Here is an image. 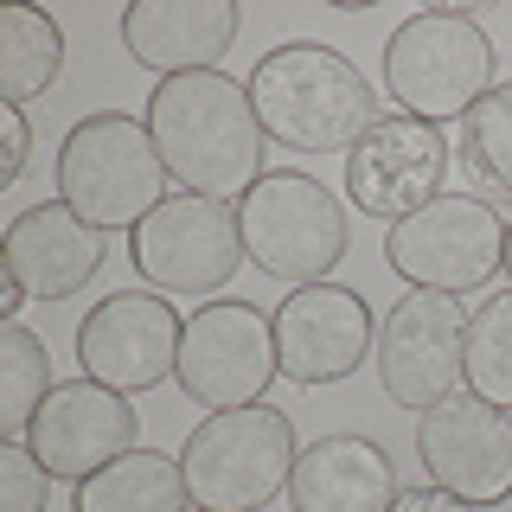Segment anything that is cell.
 <instances>
[{
  "instance_id": "6da1fadb",
  "label": "cell",
  "mask_w": 512,
  "mask_h": 512,
  "mask_svg": "<svg viewBox=\"0 0 512 512\" xmlns=\"http://www.w3.org/2000/svg\"><path fill=\"white\" fill-rule=\"evenodd\" d=\"M148 135L167 173L180 180L192 199L212 205H244L256 180H263V122L256 103L237 77L224 71H192V77H167L148 96Z\"/></svg>"
},
{
  "instance_id": "7a4b0ae2",
  "label": "cell",
  "mask_w": 512,
  "mask_h": 512,
  "mask_svg": "<svg viewBox=\"0 0 512 512\" xmlns=\"http://www.w3.org/2000/svg\"><path fill=\"white\" fill-rule=\"evenodd\" d=\"M244 90L256 103L263 135L295 154H346L365 128L384 122L365 71L320 39H288L269 58H256Z\"/></svg>"
},
{
  "instance_id": "3957f363",
  "label": "cell",
  "mask_w": 512,
  "mask_h": 512,
  "mask_svg": "<svg viewBox=\"0 0 512 512\" xmlns=\"http://www.w3.org/2000/svg\"><path fill=\"white\" fill-rule=\"evenodd\" d=\"M167 160H160L148 116L96 109L58 141V205H71L96 231H135L154 205H167Z\"/></svg>"
},
{
  "instance_id": "277c9868",
  "label": "cell",
  "mask_w": 512,
  "mask_h": 512,
  "mask_svg": "<svg viewBox=\"0 0 512 512\" xmlns=\"http://www.w3.org/2000/svg\"><path fill=\"white\" fill-rule=\"evenodd\" d=\"M493 39L468 7H423L384 39V90L397 116L461 122L493 90Z\"/></svg>"
},
{
  "instance_id": "5b68a950",
  "label": "cell",
  "mask_w": 512,
  "mask_h": 512,
  "mask_svg": "<svg viewBox=\"0 0 512 512\" xmlns=\"http://www.w3.org/2000/svg\"><path fill=\"white\" fill-rule=\"evenodd\" d=\"M295 423L276 404H244V410H212L180 448L186 493L205 512H263L276 493H288L295 474Z\"/></svg>"
},
{
  "instance_id": "8992f818",
  "label": "cell",
  "mask_w": 512,
  "mask_h": 512,
  "mask_svg": "<svg viewBox=\"0 0 512 512\" xmlns=\"http://www.w3.org/2000/svg\"><path fill=\"white\" fill-rule=\"evenodd\" d=\"M237 231H244V256L263 276L288 288L327 282L346 256V205L333 186H320L301 167H276L256 180V192L237 205Z\"/></svg>"
},
{
  "instance_id": "52a82bcc",
  "label": "cell",
  "mask_w": 512,
  "mask_h": 512,
  "mask_svg": "<svg viewBox=\"0 0 512 512\" xmlns=\"http://www.w3.org/2000/svg\"><path fill=\"white\" fill-rule=\"evenodd\" d=\"M384 263L429 295H474L506 269V218L474 192H442L436 205L391 224Z\"/></svg>"
},
{
  "instance_id": "ba28073f",
  "label": "cell",
  "mask_w": 512,
  "mask_h": 512,
  "mask_svg": "<svg viewBox=\"0 0 512 512\" xmlns=\"http://www.w3.org/2000/svg\"><path fill=\"white\" fill-rule=\"evenodd\" d=\"M173 378H180V391L199 410L263 404V391L282 378L276 320L256 308V301H237V295H218V301H205V308H192Z\"/></svg>"
},
{
  "instance_id": "9c48e42d",
  "label": "cell",
  "mask_w": 512,
  "mask_h": 512,
  "mask_svg": "<svg viewBox=\"0 0 512 512\" xmlns=\"http://www.w3.org/2000/svg\"><path fill=\"white\" fill-rule=\"evenodd\" d=\"M128 263L141 269V282L154 295H218L244 256V231H237V205H212L173 192L167 205H154L148 218L128 231Z\"/></svg>"
},
{
  "instance_id": "30bf717a",
  "label": "cell",
  "mask_w": 512,
  "mask_h": 512,
  "mask_svg": "<svg viewBox=\"0 0 512 512\" xmlns=\"http://www.w3.org/2000/svg\"><path fill=\"white\" fill-rule=\"evenodd\" d=\"M468 314L461 295L404 288L391 314L378 320V384L397 410H436L461 391V352H468Z\"/></svg>"
},
{
  "instance_id": "8fae6325",
  "label": "cell",
  "mask_w": 512,
  "mask_h": 512,
  "mask_svg": "<svg viewBox=\"0 0 512 512\" xmlns=\"http://www.w3.org/2000/svg\"><path fill=\"white\" fill-rule=\"evenodd\" d=\"M180 340H186V320L173 314L167 295L116 288L77 320V365H84V378L135 397V391H154L160 378H173Z\"/></svg>"
},
{
  "instance_id": "7c38bea8",
  "label": "cell",
  "mask_w": 512,
  "mask_h": 512,
  "mask_svg": "<svg viewBox=\"0 0 512 512\" xmlns=\"http://www.w3.org/2000/svg\"><path fill=\"white\" fill-rule=\"evenodd\" d=\"M416 461L429 468V487L455 493L461 506L487 512L512 500V416L480 404L474 391H455L448 404L416 416Z\"/></svg>"
},
{
  "instance_id": "4fadbf2b",
  "label": "cell",
  "mask_w": 512,
  "mask_h": 512,
  "mask_svg": "<svg viewBox=\"0 0 512 512\" xmlns=\"http://www.w3.org/2000/svg\"><path fill=\"white\" fill-rule=\"evenodd\" d=\"M276 359H282V378H295L301 391L314 384H340L352 378L365 359L378 352V320H372V301L359 288H340V282H308L295 288L288 301H276Z\"/></svg>"
},
{
  "instance_id": "5bb4252c",
  "label": "cell",
  "mask_w": 512,
  "mask_h": 512,
  "mask_svg": "<svg viewBox=\"0 0 512 512\" xmlns=\"http://www.w3.org/2000/svg\"><path fill=\"white\" fill-rule=\"evenodd\" d=\"M448 160H455V148L442 141L436 122L384 116L378 128H365L346 148V199L359 205L365 218L397 224V218H410V212H423V205L442 199Z\"/></svg>"
},
{
  "instance_id": "9a60e30c",
  "label": "cell",
  "mask_w": 512,
  "mask_h": 512,
  "mask_svg": "<svg viewBox=\"0 0 512 512\" xmlns=\"http://www.w3.org/2000/svg\"><path fill=\"white\" fill-rule=\"evenodd\" d=\"M135 436H141V416L122 391H109L96 378H64V384H52V397L39 404V416H32V429L20 442L39 455V468L52 480L77 487V480L103 474L109 461H122L135 448Z\"/></svg>"
},
{
  "instance_id": "2e32d148",
  "label": "cell",
  "mask_w": 512,
  "mask_h": 512,
  "mask_svg": "<svg viewBox=\"0 0 512 512\" xmlns=\"http://www.w3.org/2000/svg\"><path fill=\"white\" fill-rule=\"evenodd\" d=\"M237 26H244L237 0H135V7H122L128 58L148 64L160 84L192 71H218Z\"/></svg>"
},
{
  "instance_id": "e0dca14e",
  "label": "cell",
  "mask_w": 512,
  "mask_h": 512,
  "mask_svg": "<svg viewBox=\"0 0 512 512\" xmlns=\"http://www.w3.org/2000/svg\"><path fill=\"white\" fill-rule=\"evenodd\" d=\"M0 250H7V276L20 282L32 301L77 295V288L109 263V237L96 231V224H84L71 205H52V199L26 205V212L7 224Z\"/></svg>"
},
{
  "instance_id": "ac0fdd59",
  "label": "cell",
  "mask_w": 512,
  "mask_h": 512,
  "mask_svg": "<svg viewBox=\"0 0 512 512\" xmlns=\"http://www.w3.org/2000/svg\"><path fill=\"white\" fill-rule=\"evenodd\" d=\"M391 506H397V468L359 429L314 436L295 455L288 512H391Z\"/></svg>"
},
{
  "instance_id": "d6986e66",
  "label": "cell",
  "mask_w": 512,
  "mask_h": 512,
  "mask_svg": "<svg viewBox=\"0 0 512 512\" xmlns=\"http://www.w3.org/2000/svg\"><path fill=\"white\" fill-rule=\"evenodd\" d=\"M77 512H192L186 468L180 455L160 448H128L122 461H109L103 474L77 480Z\"/></svg>"
},
{
  "instance_id": "ffe728a7",
  "label": "cell",
  "mask_w": 512,
  "mask_h": 512,
  "mask_svg": "<svg viewBox=\"0 0 512 512\" xmlns=\"http://www.w3.org/2000/svg\"><path fill=\"white\" fill-rule=\"evenodd\" d=\"M64 71V32L39 7H7L0 13V103L26 109L45 96Z\"/></svg>"
},
{
  "instance_id": "44dd1931",
  "label": "cell",
  "mask_w": 512,
  "mask_h": 512,
  "mask_svg": "<svg viewBox=\"0 0 512 512\" xmlns=\"http://www.w3.org/2000/svg\"><path fill=\"white\" fill-rule=\"evenodd\" d=\"M455 160H461V173H468L474 199L512 205V84H493L468 116H461Z\"/></svg>"
},
{
  "instance_id": "7402d4cb",
  "label": "cell",
  "mask_w": 512,
  "mask_h": 512,
  "mask_svg": "<svg viewBox=\"0 0 512 512\" xmlns=\"http://www.w3.org/2000/svg\"><path fill=\"white\" fill-rule=\"evenodd\" d=\"M52 359H45V340L26 327V320H7L0 327V442H20L32 429L39 404L52 397Z\"/></svg>"
},
{
  "instance_id": "603a6c76",
  "label": "cell",
  "mask_w": 512,
  "mask_h": 512,
  "mask_svg": "<svg viewBox=\"0 0 512 512\" xmlns=\"http://www.w3.org/2000/svg\"><path fill=\"white\" fill-rule=\"evenodd\" d=\"M461 384L493 410H512V288L487 295L468 314V352H461Z\"/></svg>"
},
{
  "instance_id": "cb8c5ba5",
  "label": "cell",
  "mask_w": 512,
  "mask_h": 512,
  "mask_svg": "<svg viewBox=\"0 0 512 512\" xmlns=\"http://www.w3.org/2000/svg\"><path fill=\"white\" fill-rule=\"evenodd\" d=\"M52 500V474L39 468L26 442H0V512H45Z\"/></svg>"
},
{
  "instance_id": "d4e9b609",
  "label": "cell",
  "mask_w": 512,
  "mask_h": 512,
  "mask_svg": "<svg viewBox=\"0 0 512 512\" xmlns=\"http://www.w3.org/2000/svg\"><path fill=\"white\" fill-rule=\"evenodd\" d=\"M0 122H7V160H0V186H13L26 173V160H32V128H26V109H13V103H0Z\"/></svg>"
},
{
  "instance_id": "484cf974",
  "label": "cell",
  "mask_w": 512,
  "mask_h": 512,
  "mask_svg": "<svg viewBox=\"0 0 512 512\" xmlns=\"http://www.w3.org/2000/svg\"><path fill=\"white\" fill-rule=\"evenodd\" d=\"M391 512H474V506H461L455 493H442V487H416V493H397Z\"/></svg>"
},
{
  "instance_id": "4316f807",
  "label": "cell",
  "mask_w": 512,
  "mask_h": 512,
  "mask_svg": "<svg viewBox=\"0 0 512 512\" xmlns=\"http://www.w3.org/2000/svg\"><path fill=\"white\" fill-rule=\"evenodd\" d=\"M26 301H32V295H26V288L13 282V276L0 282V320H20V308H26Z\"/></svg>"
},
{
  "instance_id": "83f0119b",
  "label": "cell",
  "mask_w": 512,
  "mask_h": 512,
  "mask_svg": "<svg viewBox=\"0 0 512 512\" xmlns=\"http://www.w3.org/2000/svg\"><path fill=\"white\" fill-rule=\"evenodd\" d=\"M506 269H512V224H506Z\"/></svg>"
},
{
  "instance_id": "f1b7e54d",
  "label": "cell",
  "mask_w": 512,
  "mask_h": 512,
  "mask_svg": "<svg viewBox=\"0 0 512 512\" xmlns=\"http://www.w3.org/2000/svg\"><path fill=\"white\" fill-rule=\"evenodd\" d=\"M192 512H205V506H192Z\"/></svg>"
}]
</instances>
